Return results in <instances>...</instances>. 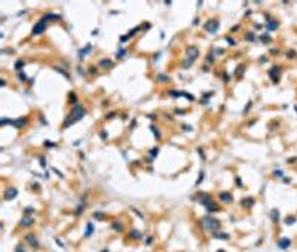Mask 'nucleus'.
Segmentation results:
<instances>
[{"label": "nucleus", "mask_w": 297, "mask_h": 252, "mask_svg": "<svg viewBox=\"0 0 297 252\" xmlns=\"http://www.w3.org/2000/svg\"><path fill=\"white\" fill-rule=\"evenodd\" d=\"M202 225L206 231H217L220 230V221L216 219L214 217H204L202 218Z\"/></svg>", "instance_id": "f257e3e1"}, {"label": "nucleus", "mask_w": 297, "mask_h": 252, "mask_svg": "<svg viewBox=\"0 0 297 252\" xmlns=\"http://www.w3.org/2000/svg\"><path fill=\"white\" fill-rule=\"evenodd\" d=\"M25 239L30 242V245H31V246H39V242H37V237H36V236L28 234V236H25Z\"/></svg>", "instance_id": "0eeeda50"}, {"label": "nucleus", "mask_w": 297, "mask_h": 252, "mask_svg": "<svg viewBox=\"0 0 297 252\" xmlns=\"http://www.w3.org/2000/svg\"><path fill=\"white\" fill-rule=\"evenodd\" d=\"M16 252H25V249H24L21 245H18V246H16Z\"/></svg>", "instance_id": "6ab92c4d"}, {"label": "nucleus", "mask_w": 297, "mask_h": 252, "mask_svg": "<svg viewBox=\"0 0 297 252\" xmlns=\"http://www.w3.org/2000/svg\"><path fill=\"white\" fill-rule=\"evenodd\" d=\"M13 197H16V190H15V188L8 190L6 194H5V199H6V200H11V199H13Z\"/></svg>", "instance_id": "6e6552de"}, {"label": "nucleus", "mask_w": 297, "mask_h": 252, "mask_svg": "<svg viewBox=\"0 0 297 252\" xmlns=\"http://www.w3.org/2000/svg\"><path fill=\"white\" fill-rule=\"evenodd\" d=\"M103 252H109V251H103Z\"/></svg>", "instance_id": "412c9836"}, {"label": "nucleus", "mask_w": 297, "mask_h": 252, "mask_svg": "<svg viewBox=\"0 0 297 252\" xmlns=\"http://www.w3.org/2000/svg\"><path fill=\"white\" fill-rule=\"evenodd\" d=\"M113 230H116V231H122V230H123V229H122V224H120V222H114V224H113Z\"/></svg>", "instance_id": "2eb2a0df"}, {"label": "nucleus", "mask_w": 297, "mask_h": 252, "mask_svg": "<svg viewBox=\"0 0 297 252\" xmlns=\"http://www.w3.org/2000/svg\"><path fill=\"white\" fill-rule=\"evenodd\" d=\"M205 30L206 31H216L217 30V21H209L208 24H205Z\"/></svg>", "instance_id": "423d86ee"}, {"label": "nucleus", "mask_w": 297, "mask_h": 252, "mask_svg": "<svg viewBox=\"0 0 297 252\" xmlns=\"http://www.w3.org/2000/svg\"><path fill=\"white\" fill-rule=\"evenodd\" d=\"M290 243H291V242H290V239H287V237L285 239H281V242H279V248H281V249H285V248L290 246Z\"/></svg>", "instance_id": "9d476101"}, {"label": "nucleus", "mask_w": 297, "mask_h": 252, "mask_svg": "<svg viewBox=\"0 0 297 252\" xmlns=\"http://www.w3.org/2000/svg\"><path fill=\"white\" fill-rule=\"evenodd\" d=\"M270 215H272V219H273L275 222H276V221H278V211H276V209H275V211H272V212H270Z\"/></svg>", "instance_id": "dca6fc26"}, {"label": "nucleus", "mask_w": 297, "mask_h": 252, "mask_svg": "<svg viewBox=\"0 0 297 252\" xmlns=\"http://www.w3.org/2000/svg\"><path fill=\"white\" fill-rule=\"evenodd\" d=\"M92 231H94V225H92L91 222H89V224L86 225V231H85V237H89V236H91V234H92Z\"/></svg>", "instance_id": "9b49d317"}, {"label": "nucleus", "mask_w": 297, "mask_h": 252, "mask_svg": "<svg viewBox=\"0 0 297 252\" xmlns=\"http://www.w3.org/2000/svg\"><path fill=\"white\" fill-rule=\"evenodd\" d=\"M214 237H217V239H229V234H224V233H214Z\"/></svg>", "instance_id": "4468645a"}, {"label": "nucleus", "mask_w": 297, "mask_h": 252, "mask_svg": "<svg viewBox=\"0 0 297 252\" xmlns=\"http://www.w3.org/2000/svg\"><path fill=\"white\" fill-rule=\"evenodd\" d=\"M220 199H221V202H226V203H230L233 200L230 193H220Z\"/></svg>", "instance_id": "39448f33"}, {"label": "nucleus", "mask_w": 297, "mask_h": 252, "mask_svg": "<svg viewBox=\"0 0 297 252\" xmlns=\"http://www.w3.org/2000/svg\"><path fill=\"white\" fill-rule=\"evenodd\" d=\"M45 25H46V19L43 18L42 21L39 24H36V27H34V30H33V33L34 34H40V33H43L45 31Z\"/></svg>", "instance_id": "20e7f679"}, {"label": "nucleus", "mask_w": 297, "mask_h": 252, "mask_svg": "<svg viewBox=\"0 0 297 252\" xmlns=\"http://www.w3.org/2000/svg\"><path fill=\"white\" fill-rule=\"evenodd\" d=\"M83 114H85V110H83L80 105H76V107H74V110H73V117H71V119H67V123H66V126H69L70 123H73L74 120H79V119H82V117H83Z\"/></svg>", "instance_id": "f03ea898"}, {"label": "nucleus", "mask_w": 297, "mask_h": 252, "mask_svg": "<svg viewBox=\"0 0 297 252\" xmlns=\"http://www.w3.org/2000/svg\"><path fill=\"white\" fill-rule=\"evenodd\" d=\"M276 28V22H270L269 24V30H275Z\"/></svg>", "instance_id": "a211bd4d"}, {"label": "nucleus", "mask_w": 297, "mask_h": 252, "mask_svg": "<svg viewBox=\"0 0 297 252\" xmlns=\"http://www.w3.org/2000/svg\"><path fill=\"white\" fill-rule=\"evenodd\" d=\"M202 180H204V173H201V175H199V180H198V181H196V185H199V184H201V181H202Z\"/></svg>", "instance_id": "aec40b11"}, {"label": "nucleus", "mask_w": 297, "mask_h": 252, "mask_svg": "<svg viewBox=\"0 0 297 252\" xmlns=\"http://www.w3.org/2000/svg\"><path fill=\"white\" fill-rule=\"evenodd\" d=\"M189 57H190V61H193L195 58L198 57V51L196 49H189Z\"/></svg>", "instance_id": "f8f14e48"}, {"label": "nucleus", "mask_w": 297, "mask_h": 252, "mask_svg": "<svg viewBox=\"0 0 297 252\" xmlns=\"http://www.w3.org/2000/svg\"><path fill=\"white\" fill-rule=\"evenodd\" d=\"M131 236H132V237H135V239H140V233H138L137 230H134V231L131 233Z\"/></svg>", "instance_id": "f3484780"}, {"label": "nucleus", "mask_w": 297, "mask_h": 252, "mask_svg": "<svg viewBox=\"0 0 297 252\" xmlns=\"http://www.w3.org/2000/svg\"><path fill=\"white\" fill-rule=\"evenodd\" d=\"M33 221H34V219H33L31 217H24L23 219H21V225H24V227H25V225H30V224H33Z\"/></svg>", "instance_id": "1a4fd4ad"}, {"label": "nucleus", "mask_w": 297, "mask_h": 252, "mask_svg": "<svg viewBox=\"0 0 297 252\" xmlns=\"http://www.w3.org/2000/svg\"><path fill=\"white\" fill-rule=\"evenodd\" d=\"M201 203H202V205H204L208 211H218V208L214 206L213 199H211L209 196H206V194H202V197H201Z\"/></svg>", "instance_id": "7ed1b4c3"}, {"label": "nucleus", "mask_w": 297, "mask_h": 252, "mask_svg": "<svg viewBox=\"0 0 297 252\" xmlns=\"http://www.w3.org/2000/svg\"><path fill=\"white\" fill-rule=\"evenodd\" d=\"M252 203H254V199H244V200H242V205L247 206V208L252 206Z\"/></svg>", "instance_id": "ddd939ff"}]
</instances>
